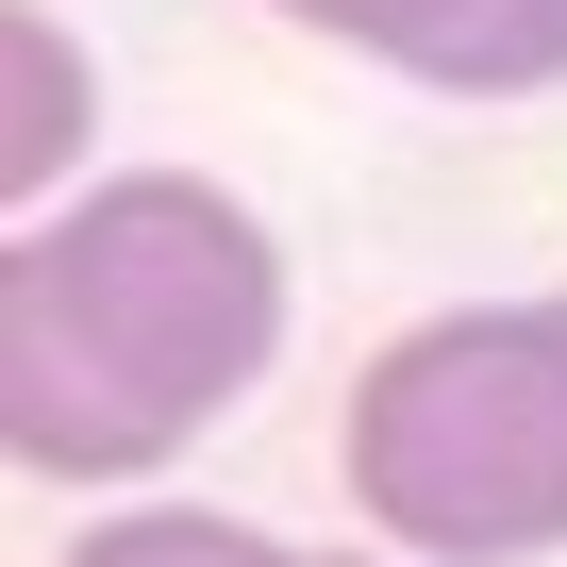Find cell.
Segmentation results:
<instances>
[{
    "label": "cell",
    "instance_id": "obj_1",
    "mask_svg": "<svg viewBox=\"0 0 567 567\" xmlns=\"http://www.w3.org/2000/svg\"><path fill=\"white\" fill-rule=\"evenodd\" d=\"M301 318L284 234L217 167H101L0 234V451L18 484H167Z\"/></svg>",
    "mask_w": 567,
    "mask_h": 567
},
{
    "label": "cell",
    "instance_id": "obj_2",
    "mask_svg": "<svg viewBox=\"0 0 567 567\" xmlns=\"http://www.w3.org/2000/svg\"><path fill=\"white\" fill-rule=\"evenodd\" d=\"M351 534L417 567H550L567 550V301H434L334 401Z\"/></svg>",
    "mask_w": 567,
    "mask_h": 567
},
{
    "label": "cell",
    "instance_id": "obj_3",
    "mask_svg": "<svg viewBox=\"0 0 567 567\" xmlns=\"http://www.w3.org/2000/svg\"><path fill=\"white\" fill-rule=\"evenodd\" d=\"M267 18L384 68V84H434V101H550L567 84V0H267Z\"/></svg>",
    "mask_w": 567,
    "mask_h": 567
},
{
    "label": "cell",
    "instance_id": "obj_4",
    "mask_svg": "<svg viewBox=\"0 0 567 567\" xmlns=\"http://www.w3.org/2000/svg\"><path fill=\"white\" fill-rule=\"evenodd\" d=\"M101 184V68L51 0H0V200L51 217Z\"/></svg>",
    "mask_w": 567,
    "mask_h": 567
},
{
    "label": "cell",
    "instance_id": "obj_5",
    "mask_svg": "<svg viewBox=\"0 0 567 567\" xmlns=\"http://www.w3.org/2000/svg\"><path fill=\"white\" fill-rule=\"evenodd\" d=\"M68 567H318V550L267 517H217V501H117L68 534Z\"/></svg>",
    "mask_w": 567,
    "mask_h": 567
},
{
    "label": "cell",
    "instance_id": "obj_6",
    "mask_svg": "<svg viewBox=\"0 0 567 567\" xmlns=\"http://www.w3.org/2000/svg\"><path fill=\"white\" fill-rule=\"evenodd\" d=\"M318 567H417V550H384V534H351V550H318Z\"/></svg>",
    "mask_w": 567,
    "mask_h": 567
},
{
    "label": "cell",
    "instance_id": "obj_7",
    "mask_svg": "<svg viewBox=\"0 0 567 567\" xmlns=\"http://www.w3.org/2000/svg\"><path fill=\"white\" fill-rule=\"evenodd\" d=\"M550 301H567V284H550Z\"/></svg>",
    "mask_w": 567,
    "mask_h": 567
}]
</instances>
